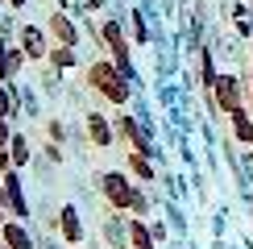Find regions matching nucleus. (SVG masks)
Masks as SVG:
<instances>
[{
    "instance_id": "obj_9",
    "label": "nucleus",
    "mask_w": 253,
    "mask_h": 249,
    "mask_svg": "<svg viewBox=\"0 0 253 249\" xmlns=\"http://www.w3.org/2000/svg\"><path fill=\"white\" fill-rule=\"evenodd\" d=\"M50 58H54V67H71V62H75V46H58Z\"/></svg>"
},
{
    "instance_id": "obj_3",
    "label": "nucleus",
    "mask_w": 253,
    "mask_h": 249,
    "mask_svg": "<svg viewBox=\"0 0 253 249\" xmlns=\"http://www.w3.org/2000/svg\"><path fill=\"white\" fill-rule=\"evenodd\" d=\"M104 191H108V200H112V204H121V208H129V204H133V208H141V200L129 191V183H125L121 174H108V179H104Z\"/></svg>"
},
{
    "instance_id": "obj_1",
    "label": "nucleus",
    "mask_w": 253,
    "mask_h": 249,
    "mask_svg": "<svg viewBox=\"0 0 253 249\" xmlns=\"http://www.w3.org/2000/svg\"><path fill=\"white\" fill-rule=\"evenodd\" d=\"M87 79H91V87H96L100 96H108L112 104H125V100H129V83H125L121 71L108 67V62H96V67L87 71Z\"/></svg>"
},
{
    "instance_id": "obj_11",
    "label": "nucleus",
    "mask_w": 253,
    "mask_h": 249,
    "mask_svg": "<svg viewBox=\"0 0 253 249\" xmlns=\"http://www.w3.org/2000/svg\"><path fill=\"white\" fill-rule=\"evenodd\" d=\"M62 216H67V220H62V228H67V237L75 241V237H79V220H75V212H62Z\"/></svg>"
},
{
    "instance_id": "obj_12",
    "label": "nucleus",
    "mask_w": 253,
    "mask_h": 249,
    "mask_svg": "<svg viewBox=\"0 0 253 249\" xmlns=\"http://www.w3.org/2000/svg\"><path fill=\"white\" fill-rule=\"evenodd\" d=\"M8 245H13V249H29V241H25L21 228H8Z\"/></svg>"
},
{
    "instance_id": "obj_16",
    "label": "nucleus",
    "mask_w": 253,
    "mask_h": 249,
    "mask_svg": "<svg viewBox=\"0 0 253 249\" xmlns=\"http://www.w3.org/2000/svg\"><path fill=\"white\" fill-rule=\"evenodd\" d=\"M13 158H17V162H25V158H29V150H25V141H13Z\"/></svg>"
},
{
    "instance_id": "obj_7",
    "label": "nucleus",
    "mask_w": 253,
    "mask_h": 249,
    "mask_svg": "<svg viewBox=\"0 0 253 249\" xmlns=\"http://www.w3.org/2000/svg\"><path fill=\"white\" fill-rule=\"evenodd\" d=\"M87 124H91V141H96V145H108L112 141V129L104 124V117H87Z\"/></svg>"
},
{
    "instance_id": "obj_4",
    "label": "nucleus",
    "mask_w": 253,
    "mask_h": 249,
    "mask_svg": "<svg viewBox=\"0 0 253 249\" xmlns=\"http://www.w3.org/2000/svg\"><path fill=\"white\" fill-rule=\"evenodd\" d=\"M21 50H25L29 58H46V38H42L38 25H25V29H21Z\"/></svg>"
},
{
    "instance_id": "obj_18",
    "label": "nucleus",
    "mask_w": 253,
    "mask_h": 249,
    "mask_svg": "<svg viewBox=\"0 0 253 249\" xmlns=\"http://www.w3.org/2000/svg\"><path fill=\"white\" fill-rule=\"evenodd\" d=\"M8 4H13V8H21V4H25V0H8Z\"/></svg>"
},
{
    "instance_id": "obj_10",
    "label": "nucleus",
    "mask_w": 253,
    "mask_h": 249,
    "mask_svg": "<svg viewBox=\"0 0 253 249\" xmlns=\"http://www.w3.org/2000/svg\"><path fill=\"white\" fill-rule=\"evenodd\" d=\"M8 54H13V50H8V42L0 38V79H4V75H13V58H8Z\"/></svg>"
},
{
    "instance_id": "obj_17",
    "label": "nucleus",
    "mask_w": 253,
    "mask_h": 249,
    "mask_svg": "<svg viewBox=\"0 0 253 249\" xmlns=\"http://www.w3.org/2000/svg\"><path fill=\"white\" fill-rule=\"evenodd\" d=\"M8 141V124H4V117H0V145Z\"/></svg>"
},
{
    "instance_id": "obj_5",
    "label": "nucleus",
    "mask_w": 253,
    "mask_h": 249,
    "mask_svg": "<svg viewBox=\"0 0 253 249\" xmlns=\"http://www.w3.org/2000/svg\"><path fill=\"white\" fill-rule=\"evenodd\" d=\"M104 38H108V46H112V58H117L121 67L129 71V46L121 42V29H117V21H104Z\"/></svg>"
},
{
    "instance_id": "obj_8",
    "label": "nucleus",
    "mask_w": 253,
    "mask_h": 249,
    "mask_svg": "<svg viewBox=\"0 0 253 249\" xmlns=\"http://www.w3.org/2000/svg\"><path fill=\"white\" fill-rule=\"evenodd\" d=\"M233 129H237V137H241V141H253V121L245 117V108L233 112Z\"/></svg>"
},
{
    "instance_id": "obj_14",
    "label": "nucleus",
    "mask_w": 253,
    "mask_h": 249,
    "mask_svg": "<svg viewBox=\"0 0 253 249\" xmlns=\"http://www.w3.org/2000/svg\"><path fill=\"white\" fill-rule=\"evenodd\" d=\"M8 112H13V96H8V91L0 87V117H8Z\"/></svg>"
},
{
    "instance_id": "obj_2",
    "label": "nucleus",
    "mask_w": 253,
    "mask_h": 249,
    "mask_svg": "<svg viewBox=\"0 0 253 249\" xmlns=\"http://www.w3.org/2000/svg\"><path fill=\"white\" fill-rule=\"evenodd\" d=\"M216 104L224 112H241L245 108V83H241L237 75H220L216 79Z\"/></svg>"
},
{
    "instance_id": "obj_13",
    "label": "nucleus",
    "mask_w": 253,
    "mask_h": 249,
    "mask_svg": "<svg viewBox=\"0 0 253 249\" xmlns=\"http://www.w3.org/2000/svg\"><path fill=\"white\" fill-rule=\"evenodd\" d=\"M133 241H137V249H150V237H145L141 224H133Z\"/></svg>"
},
{
    "instance_id": "obj_6",
    "label": "nucleus",
    "mask_w": 253,
    "mask_h": 249,
    "mask_svg": "<svg viewBox=\"0 0 253 249\" xmlns=\"http://www.w3.org/2000/svg\"><path fill=\"white\" fill-rule=\"evenodd\" d=\"M50 29L58 34L62 46H75V42H79V29L71 25V17H67V13H54V17H50Z\"/></svg>"
},
{
    "instance_id": "obj_15",
    "label": "nucleus",
    "mask_w": 253,
    "mask_h": 249,
    "mask_svg": "<svg viewBox=\"0 0 253 249\" xmlns=\"http://www.w3.org/2000/svg\"><path fill=\"white\" fill-rule=\"evenodd\" d=\"M133 170L141 174V179H150V166H145V158H141V154H133Z\"/></svg>"
}]
</instances>
